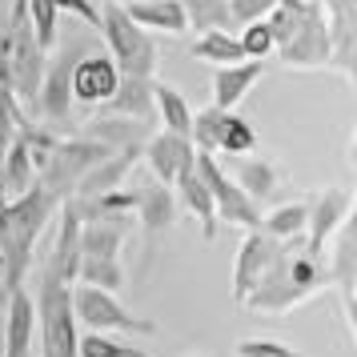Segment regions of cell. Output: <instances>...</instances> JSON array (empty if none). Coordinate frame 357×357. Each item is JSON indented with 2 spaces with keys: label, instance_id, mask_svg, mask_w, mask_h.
I'll list each match as a JSON object with an SVG mask.
<instances>
[{
  "label": "cell",
  "instance_id": "cell-1",
  "mask_svg": "<svg viewBox=\"0 0 357 357\" xmlns=\"http://www.w3.org/2000/svg\"><path fill=\"white\" fill-rule=\"evenodd\" d=\"M56 197L49 189H29L24 197L17 201H4L0 205V261H4V293L13 289H24V281L33 273L36 265V241L49 225V217L56 213Z\"/></svg>",
  "mask_w": 357,
  "mask_h": 357
},
{
  "label": "cell",
  "instance_id": "cell-2",
  "mask_svg": "<svg viewBox=\"0 0 357 357\" xmlns=\"http://www.w3.org/2000/svg\"><path fill=\"white\" fill-rule=\"evenodd\" d=\"M325 285V261L305 253V237L293 245L277 249L269 273L261 277V285L249 293L241 309H257V313H289L293 305L309 301L313 293Z\"/></svg>",
  "mask_w": 357,
  "mask_h": 357
},
{
  "label": "cell",
  "instance_id": "cell-3",
  "mask_svg": "<svg viewBox=\"0 0 357 357\" xmlns=\"http://www.w3.org/2000/svg\"><path fill=\"white\" fill-rule=\"evenodd\" d=\"M97 29H100V36H105V56L116 65L121 77L157 81V65H161L157 40H153L145 29H137L116 0H105L97 8Z\"/></svg>",
  "mask_w": 357,
  "mask_h": 357
},
{
  "label": "cell",
  "instance_id": "cell-4",
  "mask_svg": "<svg viewBox=\"0 0 357 357\" xmlns=\"http://www.w3.org/2000/svg\"><path fill=\"white\" fill-rule=\"evenodd\" d=\"M36 329H40V357H77V317H73V289L56 285L36 269Z\"/></svg>",
  "mask_w": 357,
  "mask_h": 357
},
{
  "label": "cell",
  "instance_id": "cell-5",
  "mask_svg": "<svg viewBox=\"0 0 357 357\" xmlns=\"http://www.w3.org/2000/svg\"><path fill=\"white\" fill-rule=\"evenodd\" d=\"M73 317H77V329H89V333H137V337H157L161 325L153 317H141L132 313L129 305H121L116 293H100L89 289V285H73Z\"/></svg>",
  "mask_w": 357,
  "mask_h": 357
},
{
  "label": "cell",
  "instance_id": "cell-6",
  "mask_svg": "<svg viewBox=\"0 0 357 357\" xmlns=\"http://www.w3.org/2000/svg\"><path fill=\"white\" fill-rule=\"evenodd\" d=\"M93 45L89 40H77L73 49L56 52L52 56V65L45 68V77H40V93H36V116L49 125V132L56 129H68V116H73V65L89 56Z\"/></svg>",
  "mask_w": 357,
  "mask_h": 357
},
{
  "label": "cell",
  "instance_id": "cell-7",
  "mask_svg": "<svg viewBox=\"0 0 357 357\" xmlns=\"http://www.w3.org/2000/svg\"><path fill=\"white\" fill-rule=\"evenodd\" d=\"M197 177L205 181V189L213 197V213H217V225H237L245 233H257L261 229V209L249 201V197L233 185L229 177V169L217 157H205V153H197Z\"/></svg>",
  "mask_w": 357,
  "mask_h": 357
},
{
  "label": "cell",
  "instance_id": "cell-8",
  "mask_svg": "<svg viewBox=\"0 0 357 357\" xmlns=\"http://www.w3.org/2000/svg\"><path fill=\"white\" fill-rule=\"evenodd\" d=\"M33 269L52 277L56 285H68V289L77 285V269H81V209H77V201H61L56 205V237H52V249Z\"/></svg>",
  "mask_w": 357,
  "mask_h": 357
},
{
  "label": "cell",
  "instance_id": "cell-9",
  "mask_svg": "<svg viewBox=\"0 0 357 357\" xmlns=\"http://www.w3.org/2000/svg\"><path fill=\"white\" fill-rule=\"evenodd\" d=\"M277 61L285 68H329V29H325L321 0H309L305 20H301L297 33L277 49Z\"/></svg>",
  "mask_w": 357,
  "mask_h": 357
},
{
  "label": "cell",
  "instance_id": "cell-10",
  "mask_svg": "<svg viewBox=\"0 0 357 357\" xmlns=\"http://www.w3.org/2000/svg\"><path fill=\"white\" fill-rule=\"evenodd\" d=\"M309 205V221H305V253L313 257H325L329 253V241L337 237V229L349 221L354 213V197L345 189H321V193L305 197Z\"/></svg>",
  "mask_w": 357,
  "mask_h": 357
},
{
  "label": "cell",
  "instance_id": "cell-11",
  "mask_svg": "<svg viewBox=\"0 0 357 357\" xmlns=\"http://www.w3.org/2000/svg\"><path fill=\"white\" fill-rule=\"evenodd\" d=\"M145 165L153 181L165 185V189H173L185 173H193L197 165V149L189 145V137H173V132H149L145 141Z\"/></svg>",
  "mask_w": 357,
  "mask_h": 357
},
{
  "label": "cell",
  "instance_id": "cell-12",
  "mask_svg": "<svg viewBox=\"0 0 357 357\" xmlns=\"http://www.w3.org/2000/svg\"><path fill=\"white\" fill-rule=\"evenodd\" d=\"M325 29H329V65L337 68L345 81H354V33H357V0H321Z\"/></svg>",
  "mask_w": 357,
  "mask_h": 357
},
{
  "label": "cell",
  "instance_id": "cell-13",
  "mask_svg": "<svg viewBox=\"0 0 357 357\" xmlns=\"http://www.w3.org/2000/svg\"><path fill=\"white\" fill-rule=\"evenodd\" d=\"M116 84H121V73H116L113 61L105 52H89L73 65V105L100 109L116 93Z\"/></svg>",
  "mask_w": 357,
  "mask_h": 357
},
{
  "label": "cell",
  "instance_id": "cell-14",
  "mask_svg": "<svg viewBox=\"0 0 357 357\" xmlns=\"http://www.w3.org/2000/svg\"><path fill=\"white\" fill-rule=\"evenodd\" d=\"M277 249H281V245L269 241L261 229H257V233H245L241 249H237V265H233V301H237V305H245V301H249V293L261 285V277L269 273Z\"/></svg>",
  "mask_w": 357,
  "mask_h": 357
},
{
  "label": "cell",
  "instance_id": "cell-15",
  "mask_svg": "<svg viewBox=\"0 0 357 357\" xmlns=\"http://www.w3.org/2000/svg\"><path fill=\"white\" fill-rule=\"evenodd\" d=\"M36 345V305L29 285L4 297V357H33Z\"/></svg>",
  "mask_w": 357,
  "mask_h": 357
},
{
  "label": "cell",
  "instance_id": "cell-16",
  "mask_svg": "<svg viewBox=\"0 0 357 357\" xmlns=\"http://www.w3.org/2000/svg\"><path fill=\"white\" fill-rule=\"evenodd\" d=\"M137 221H141V233H145V257H153V245L161 233L173 229V217H177V197L173 189H165L157 181H149L137 189V213H132Z\"/></svg>",
  "mask_w": 357,
  "mask_h": 357
},
{
  "label": "cell",
  "instance_id": "cell-17",
  "mask_svg": "<svg viewBox=\"0 0 357 357\" xmlns=\"http://www.w3.org/2000/svg\"><path fill=\"white\" fill-rule=\"evenodd\" d=\"M77 137L93 141V145L109 149V153H141L149 141V125H137V121H121V116H97L89 121Z\"/></svg>",
  "mask_w": 357,
  "mask_h": 357
},
{
  "label": "cell",
  "instance_id": "cell-18",
  "mask_svg": "<svg viewBox=\"0 0 357 357\" xmlns=\"http://www.w3.org/2000/svg\"><path fill=\"white\" fill-rule=\"evenodd\" d=\"M333 253H325V281H333L341 293V309H345V321H354V225L345 221L333 237Z\"/></svg>",
  "mask_w": 357,
  "mask_h": 357
},
{
  "label": "cell",
  "instance_id": "cell-19",
  "mask_svg": "<svg viewBox=\"0 0 357 357\" xmlns=\"http://www.w3.org/2000/svg\"><path fill=\"white\" fill-rule=\"evenodd\" d=\"M265 77V65L257 61H241L229 68H213V109L221 113H237V105L245 100V93Z\"/></svg>",
  "mask_w": 357,
  "mask_h": 357
},
{
  "label": "cell",
  "instance_id": "cell-20",
  "mask_svg": "<svg viewBox=\"0 0 357 357\" xmlns=\"http://www.w3.org/2000/svg\"><path fill=\"white\" fill-rule=\"evenodd\" d=\"M233 185L241 189L253 205H265V201H273L277 189H281V169L273 161H265V157H241V161L233 165Z\"/></svg>",
  "mask_w": 357,
  "mask_h": 357
},
{
  "label": "cell",
  "instance_id": "cell-21",
  "mask_svg": "<svg viewBox=\"0 0 357 357\" xmlns=\"http://www.w3.org/2000/svg\"><path fill=\"white\" fill-rule=\"evenodd\" d=\"M125 17L145 29L149 36L161 33V36H185L189 33V20H185V4L181 0H149V4H129Z\"/></svg>",
  "mask_w": 357,
  "mask_h": 357
},
{
  "label": "cell",
  "instance_id": "cell-22",
  "mask_svg": "<svg viewBox=\"0 0 357 357\" xmlns=\"http://www.w3.org/2000/svg\"><path fill=\"white\" fill-rule=\"evenodd\" d=\"M29 189H36L33 157H29V145L20 137H13V145L4 149V157H0V205L24 197Z\"/></svg>",
  "mask_w": 357,
  "mask_h": 357
},
{
  "label": "cell",
  "instance_id": "cell-23",
  "mask_svg": "<svg viewBox=\"0 0 357 357\" xmlns=\"http://www.w3.org/2000/svg\"><path fill=\"white\" fill-rule=\"evenodd\" d=\"M105 116H121V121H137V125H149L153 121V81H132V77H121L116 93L105 105Z\"/></svg>",
  "mask_w": 357,
  "mask_h": 357
},
{
  "label": "cell",
  "instance_id": "cell-24",
  "mask_svg": "<svg viewBox=\"0 0 357 357\" xmlns=\"http://www.w3.org/2000/svg\"><path fill=\"white\" fill-rule=\"evenodd\" d=\"M153 113L161 116V132H173V137H189L193 129V105L185 100L177 84L169 81H153Z\"/></svg>",
  "mask_w": 357,
  "mask_h": 357
},
{
  "label": "cell",
  "instance_id": "cell-25",
  "mask_svg": "<svg viewBox=\"0 0 357 357\" xmlns=\"http://www.w3.org/2000/svg\"><path fill=\"white\" fill-rule=\"evenodd\" d=\"M173 197L193 213V221L201 225V241H213V237H217V213H213V197H209V189H205V181L197 177V169L185 173V177L173 185Z\"/></svg>",
  "mask_w": 357,
  "mask_h": 357
},
{
  "label": "cell",
  "instance_id": "cell-26",
  "mask_svg": "<svg viewBox=\"0 0 357 357\" xmlns=\"http://www.w3.org/2000/svg\"><path fill=\"white\" fill-rule=\"evenodd\" d=\"M305 221H309V205L305 201H285L261 217V233L277 245H293L305 237Z\"/></svg>",
  "mask_w": 357,
  "mask_h": 357
},
{
  "label": "cell",
  "instance_id": "cell-27",
  "mask_svg": "<svg viewBox=\"0 0 357 357\" xmlns=\"http://www.w3.org/2000/svg\"><path fill=\"white\" fill-rule=\"evenodd\" d=\"M193 61H201V65H213V68H229V65H241L245 52L241 45H237V36L233 33H205L193 40Z\"/></svg>",
  "mask_w": 357,
  "mask_h": 357
},
{
  "label": "cell",
  "instance_id": "cell-28",
  "mask_svg": "<svg viewBox=\"0 0 357 357\" xmlns=\"http://www.w3.org/2000/svg\"><path fill=\"white\" fill-rule=\"evenodd\" d=\"M253 149H257V129H253L241 113H221L217 153H221V157H249Z\"/></svg>",
  "mask_w": 357,
  "mask_h": 357
},
{
  "label": "cell",
  "instance_id": "cell-29",
  "mask_svg": "<svg viewBox=\"0 0 357 357\" xmlns=\"http://www.w3.org/2000/svg\"><path fill=\"white\" fill-rule=\"evenodd\" d=\"M125 265L121 261H105V257H81V269H77V285H89V289H100V293H116L125 289Z\"/></svg>",
  "mask_w": 357,
  "mask_h": 357
},
{
  "label": "cell",
  "instance_id": "cell-30",
  "mask_svg": "<svg viewBox=\"0 0 357 357\" xmlns=\"http://www.w3.org/2000/svg\"><path fill=\"white\" fill-rule=\"evenodd\" d=\"M185 4V20L197 33H229L233 17H229V0H181Z\"/></svg>",
  "mask_w": 357,
  "mask_h": 357
},
{
  "label": "cell",
  "instance_id": "cell-31",
  "mask_svg": "<svg viewBox=\"0 0 357 357\" xmlns=\"http://www.w3.org/2000/svg\"><path fill=\"white\" fill-rule=\"evenodd\" d=\"M24 13H29V24H33L40 52L49 56V52L56 49V33H61V24H56L61 13H56V4H52V0H24Z\"/></svg>",
  "mask_w": 357,
  "mask_h": 357
},
{
  "label": "cell",
  "instance_id": "cell-32",
  "mask_svg": "<svg viewBox=\"0 0 357 357\" xmlns=\"http://www.w3.org/2000/svg\"><path fill=\"white\" fill-rule=\"evenodd\" d=\"M29 116L20 113L17 97H13V84H8V73H4V56H0V157H4V149L13 145V137L20 132Z\"/></svg>",
  "mask_w": 357,
  "mask_h": 357
},
{
  "label": "cell",
  "instance_id": "cell-33",
  "mask_svg": "<svg viewBox=\"0 0 357 357\" xmlns=\"http://www.w3.org/2000/svg\"><path fill=\"white\" fill-rule=\"evenodd\" d=\"M77 357H149L145 349H137L129 341H116L109 333H89L81 329V337H77Z\"/></svg>",
  "mask_w": 357,
  "mask_h": 357
},
{
  "label": "cell",
  "instance_id": "cell-34",
  "mask_svg": "<svg viewBox=\"0 0 357 357\" xmlns=\"http://www.w3.org/2000/svg\"><path fill=\"white\" fill-rule=\"evenodd\" d=\"M217 129H221V109H197L193 129H189V145L205 157H217Z\"/></svg>",
  "mask_w": 357,
  "mask_h": 357
},
{
  "label": "cell",
  "instance_id": "cell-35",
  "mask_svg": "<svg viewBox=\"0 0 357 357\" xmlns=\"http://www.w3.org/2000/svg\"><path fill=\"white\" fill-rule=\"evenodd\" d=\"M237 45H241L245 61H265V56H273V33H269V24L257 20V24H245L241 36H237Z\"/></svg>",
  "mask_w": 357,
  "mask_h": 357
},
{
  "label": "cell",
  "instance_id": "cell-36",
  "mask_svg": "<svg viewBox=\"0 0 357 357\" xmlns=\"http://www.w3.org/2000/svg\"><path fill=\"white\" fill-rule=\"evenodd\" d=\"M237 357H305V354L277 337H241L237 341Z\"/></svg>",
  "mask_w": 357,
  "mask_h": 357
},
{
  "label": "cell",
  "instance_id": "cell-37",
  "mask_svg": "<svg viewBox=\"0 0 357 357\" xmlns=\"http://www.w3.org/2000/svg\"><path fill=\"white\" fill-rule=\"evenodd\" d=\"M273 8H277V0H229V17H233V24H241V29L265 20Z\"/></svg>",
  "mask_w": 357,
  "mask_h": 357
},
{
  "label": "cell",
  "instance_id": "cell-38",
  "mask_svg": "<svg viewBox=\"0 0 357 357\" xmlns=\"http://www.w3.org/2000/svg\"><path fill=\"white\" fill-rule=\"evenodd\" d=\"M52 4H56V13H68V17H77L97 29V4L93 0H52Z\"/></svg>",
  "mask_w": 357,
  "mask_h": 357
},
{
  "label": "cell",
  "instance_id": "cell-39",
  "mask_svg": "<svg viewBox=\"0 0 357 357\" xmlns=\"http://www.w3.org/2000/svg\"><path fill=\"white\" fill-rule=\"evenodd\" d=\"M116 4H121V8H129V4H149V0H116Z\"/></svg>",
  "mask_w": 357,
  "mask_h": 357
},
{
  "label": "cell",
  "instance_id": "cell-40",
  "mask_svg": "<svg viewBox=\"0 0 357 357\" xmlns=\"http://www.w3.org/2000/svg\"><path fill=\"white\" fill-rule=\"evenodd\" d=\"M4 297H8V293H4V289H0V309H4Z\"/></svg>",
  "mask_w": 357,
  "mask_h": 357
},
{
  "label": "cell",
  "instance_id": "cell-41",
  "mask_svg": "<svg viewBox=\"0 0 357 357\" xmlns=\"http://www.w3.org/2000/svg\"><path fill=\"white\" fill-rule=\"evenodd\" d=\"M185 357H205V354H185Z\"/></svg>",
  "mask_w": 357,
  "mask_h": 357
}]
</instances>
